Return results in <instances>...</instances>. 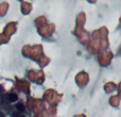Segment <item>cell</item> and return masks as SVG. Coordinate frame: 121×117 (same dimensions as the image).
Returning a JSON list of instances; mask_svg holds the SVG:
<instances>
[{
  "label": "cell",
  "instance_id": "1",
  "mask_svg": "<svg viewBox=\"0 0 121 117\" xmlns=\"http://www.w3.org/2000/svg\"><path fill=\"white\" fill-rule=\"evenodd\" d=\"M9 100H10L11 102L16 101L17 100V95L16 94H10V95H9Z\"/></svg>",
  "mask_w": 121,
  "mask_h": 117
},
{
  "label": "cell",
  "instance_id": "2",
  "mask_svg": "<svg viewBox=\"0 0 121 117\" xmlns=\"http://www.w3.org/2000/svg\"><path fill=\"white\" fill-rule=\"evenodd\" d=\"M16 108H17V110H18L19 112H22L23 110H25V107H23V105L21 104V103H18V104L16 105Z\"/></svg>",
  "mask_w": 121,
  "mask_h": 117
},
{
  "label": "cell",
  "instance_id": "3",
  "mask_svg": "<svg viewBox=\"0 0 121 117\" xmlns=\"http://www.w3.org/2000/svg\"><path fill=\"white\" fill-rule=\"evenodd\" d=\"M13 117H22V116H21L20 113H15V114H13Z\"/></svg>",
  "mask_w": 121,
  "mask_h": 117
}]
</instances>
